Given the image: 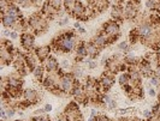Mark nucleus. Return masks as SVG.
<instances>
[{"mask_svg": "<svg viewBox=\"0 0 160 121\" xmlns=\"http://www.w3.org/2000/svg\"><path fill=\"white\" fill-rule=\"evenodd\" d=\"M15 121H23V120H15Z\"/></svg>", "mask_w": 160, "mask_h": 121, "instance_id": "obj_52", "label": "nucleus"}, {"mask_svg": "<svg viewBox=\"0 0 160 121\" xmlns=\"http://www.w3.org/2000/svg\"><path fill=\"white\" fill-rule=\"evenodd\" d=\"M138 40H140V36H138L136 28H135V29H132V30L130 31V34H129V41H130L131 44H135Z\"/></svg>", "mask_w": 160, "mask_h": 121, "instance_id": "obj_27", "label": "nucleus"}, {"mask_svg": "<svg viewBox=\"0 0 160 121\" xmlns=\"http://www.w3.org/2000/svg\"><path fill=\"white\" fill-rule=\"evenodd\" d=\"M154 74H155V76L160 79V65L155 68V70H154Z\"/></svg>", "mask_w": 160, "mask_h": 121, "instance_id": "obj_43", "label": "nucleus"}, {"mask_svg": "<svg viewBox=\"0 0 160 121\" xmlns=\"http://www.w3.org/2000/svg\"><path fill=\"white\" fill-rule=\"evenodd\" d=\"M45 114H46L45 108H42V109H38V110H35V112H34V115H45Z\"/></svg>", "mask_w": 160, "mask_h": 121, "instance_id": "obj_40", "label": "nucleus"}, {"mask_svg": "<svg viewBox=\"0 0 160 121\" xmlns=\"http://www.w3.org/2000/svg\"><path fill=\"white\" fill-rule=\"evenodd\" d=\"M148 94H149V96H151V97H155L157 95H158V92L155 91V89H154V88L148 89Z\"/></svg>", "mask_w": 160, "mask_h": 121, "instance_id": "obj_38", "label": "nucleus"}, {"mask_svg": "<svg viewBox=\"0 0 160 121\" xmlns=\"http://www.w3.org/2000/svg\"><path fill=\"white\" fill-rule=\"evenodd\" d=\"M10 39H11V40H17V39H18V31L12 30V31H11V35H10Z\"/></svg>", "mask_w": 160, "mask_h": 121, "instance_id": "obj_37", "label": "nucleus"}, {"mask_svg": "<svg viewBox=\"0 0 160 121\" xmlns=\"http://www.w3.org/2000/svg\"><path fill=\"white\" fill-rule=\"evenodd\" d=\"M157 96H158V100H159V102H160V86H159V91H158V95H157Z\"/></svg>", "mask_w": 160, "mask_h": 121, "instance_id": "obj_48", "label": "nucleus"}, {"mask_svg": "<svg viewBox=\"0 0 160 121\" xmlns=\"http://www.w3.org/2000/svg\"><path fill=\"white\" fill-rule=\"evenodd\" d=\"M76 81H77V79L75 78V76L71 72H64V74L59 79L58 88L64 94V96L71 95L72 90H73L75 85H76Z\"/></svg>", "mask_w": 160, "mask_h": 121, "instance_id": "obj_3", "label": "nucleus"}, {"mask_svg": "<svg viewBox=\"0 0 160 121\" xmlns=\"http://www.w3.org/2000/svg\"><path fill=\"white\" fill-rule=\"evenodd\" d=\"M43 108H45V110H46V113H49V112L52 110V108H53V107H52V105H49V103H48V105H45V107H43Z\"/></svg>", "mask_w": 160, "mask_h": 121, "instance_id": "obj_42", "label": "nucleus"}, {"mask_svg": "<svg viewBox=\"0 0 160 121\" xmlns=\"http://www.w3.org/2000/svg\"><path fill=\"white\" fill-rule=\"evenodd\" d=\"M90 116H92V118H96V116H98V110H96V109H92Z\"/></svg>", "mask_w": 160, "mask_h": 121, "instance_id": "obj_44", "label": "nucleus"}, {"mask_svg": "<svg viewBox=\"0 0 160 121\" xmlns=\"http://www.w3.org/2000/svg\"><path fill=\"white\" fill-rule=\"evenodd\" d=\"M107 107H108V109L110 110H113V109H116L117 108V102H116V100H111L108 103H107Z\"/></svg>", "mask_w": 160, "mask_h": 121, "instance_id": "obj_34", "label": "nucleus"}, {"mask_svg": "<svg viewBox=\"0 0 160 121\" xmlns=\"http://www.w3.org/2000/svg\"><path fill=\"white\" fill-rule=\"evenodd\" d=\"M41 121H51V120H49V118H48V116H46L43 120H41Z\"/></svg>", "mask_w": 160, "mask_h": 121, "instance_id": "obj_49", "label": "nucleus"}, {"mask_svg": "<svg viewBox=\"0 0 160 121\" xmlns=\"http://www.w3.org/2000/svg\"><path fill=\"white\" fill-rule=\"evenodd\" d=\"M41 13L43 15V16L47 18L48 21H51V19H54L57 16H59V11L54 8L48 1H45L43 4H42V7H41Z\"/></svg>", "mask_w": 160, "mask_h": 121, "instance_id": "obj_11", "label": "nucleus"}, {"mask_svg": "<svg viewBox=\"0 0 160 121\" xmlns=\"http://www.w3.org/2000/svg\"><path fill=\"white\" fill-rule=\"evenodd\" d=\"M32 73V76H34V78H35V79L42 81L43 77H45L46 71H45V68H43V66H42V65H39V66H38V67H36Z\"/></svg>", "mask_w": 160, "mask_h": 121, "instance_id": "obj_23", "label": "nucleus"}, {"mask_svg": "<svg viewBox=\"0 0 160 121\" xmlns=\"http://www.w3.org/2000/svg\"><path fill=\"white\" fill-rule=\"evenodd\" d=\"M38 1H40V0H32V2L35 4V2H38Z\"/></svg>", "mask_w": 160, "mask_h": 121, "instance_id": "obj_51", "label": "nucleus"}, {"mask_svg": "<svg viewBox=\"0 0 160 121\" xmlns=\"http://www.w3.org/2000/svg\"><path fill=\"white\" fill-rule=\"evenodd\" d=\"M35 52V55L39 59L40 63H43L46 59H47L49 55H51V50H52V47L51 46H41V47H38V48L34 49Z\"/></svg>", "mask_w": 160, "mask_h": 121, "instance_id": "obj_15", "label": "nucleus"}, {"mask_svg": "<svg viewBox=\"0 0 160 121\" xmlns=\"http://www.w3.org/2000/svg\"><path fill=\"white\" fill-rule=\"evenodd\" d=\"M86 8H87V6L83 2H81L80 0H76V4H75V6L72 8V12L70 15L75 18H77V21H81L84 12H86Z\"/></svg>", "mask_w": 160, "mask_h": 121, "instance_id": "obj_16", "label": "nucleus"}, {"mask_svg": "<svg viewBox=\"0 0 160 121\" xmlns=\"http://www.w3.org/2000/svg\"><path fill=\"white\" fill-rule=\"evenodd\" d=\"M137 67H138L140 72L142 74V77H144V78H151L153 74H154V68H153L151 63L146 58L140 60V63L137 64Z\"/></svg>", "mask_w": 160, "mask_h": 121, "instance_id": "obj_8", "label": "nucleus"}, {"mask_svg": "<svg viewBox=\"0 0 160 121\" xmlns=\"http://www.w3.org/2000/svg\"><path fill=\"white\" fill-rule=\"evenodd\" d=\"M118 83H119L120 86H124V85H127V84H130V83H131V79H130L129 72L122 73L119 76V78H118Z\"/></svg>", "mask_w": 160, "mask_h": 121, "instance_id": "obj_24", "label": "nucleus"}, {"mask_svg": "<svg viewBox=\"0 0 160 121\" xmlns=\"http://www.w3.org/2000/svg\"><path fill=\"white\" fill-rule=\"evenodd\" d=\"M78 43H80V41H78L76 32L73 30H69V31H63L62 34H59L56 39H53L51 47L56 52L71 53L72 50L76 49Z\"/></svg>", "mask_w": 160, "mask_h": 121, "instance_id": "obj_1", "label": "nucleus"}, {"mask_svg": "<svg viewBox=\"0 0 160 121\" xmlns=\"http://www.w3.org/2000/svg\"><path fill=\"white\" fill-rule=\"evenodd\" d=\"M87 1L89 2V5H92V4H94V2H95V1H98V0H87Z\"/></svg>", "mask_w": 160, "mask_h": 121, "instance_id": "obj_47", "label": "nucleus"}, {"mask_svg": "<svg viewBox=\"0 0 160 121\" xmlns=\"http://www.w3.org/2000/svg\"><path fill=\"white\" fill-rule=\"evenodd\" d=\"M60 67L64 68V70H68V68H71V65H70V63H69L68 60H63V61L60 63Z\"/></svg>", "mask_w": 160, "mask_h": 121, "instance_id": "obj_35", "label": "nucleus"}, {"mask_svg": "<svg viewBox=\"0 0 160 121\" xmlns=\"http://www.w3.org/2000/svg\"><path fill=\"white\" fill-rule=\"evenodd\" d=\"M8 1H10V2H15V4H16V0H8Z\"/></svg>", "mask_w": 160, "mask_h": 121, "instance_id": "obj_50", "label": "nucleus"}, {"mask_svg": "<svg viewBox=\"0 0 160 121\" xmlns=\"http://www.w3.org/2000/svg\"><path fill=\"white\" fill-rule=\"evenodd\" d=\"M160 0H146V7L151 11H157Z\"/></svg>", "mask_w": 160, "mask_h": 121, "instance_id": "obj_26", "label": "nucleus"}, {"mask_svg": "<svg viewBox=\"0 0 160 121\" xmlns=\"http://www.w3.org/2000/svg\"><path fill=\"white\" fill-rule=\"evenodd\" d=\"M149 79H151V81H149V83L152 84L154 88H159V86H160V79L157 77V76H155V74H153Z\"/></svg>", "mask_w": 160, "mask_h": 121, "instance_id": "obj_31", "label": "nucleus"}, {"mask_svg": "<svg viewBox=\"0 0 160 121\" xmlns=\"http://www.w3.org/2000/svg\"><path fill=\"white\" fill-rule=\"evenodd\" d=\"M75 4H76V0H63V7H64L65 12L71 13Z\"/></svg>", "mask_w": 160, "mask_h": 121, "instance_id": "obj_25", "label": "nucleus"}, {"mask_svg": "<svg viewBox=\"0 0 160 121\" xmlns=\"http://www.w3.org/2000/svg\"><path fill=\"white\" fill-rule=\"evenodd\" d=\"M114 84V77H113V73L111 72H104L101 74L100 79H99V84H98V89L99 92H104L106 94L108 90L112 88V85Z\"/></svg>", "mask_w": 160, "mask_h": 121, "instance_id": "obj_6", "label": "nucleus"}, {"mask_svg": "<svg viewBox=\"0 0 160 121\" xmlns=\"http://www.w3.org/2000/svg\"><path fill=\"white\" fill-rule=\"evenodd\" d=\"M77 32H78V34H86V29H84V28H82V26H81L80 29H77Z\"/></svg>", "mask_w": 160, "mask_h": 121, "instance_id": "obj_45", "label": "nucleus"}, {"mask_svg": "<svg viewBox=\"0 0 160 121\" xmlns=\"http://www.w3.org/2000/svg\"><path fill=\"white\" fill-rule=\"evenodd\" d=\"M42 66H43L45 71L47 73H54L59 71V66H60V65H59L58 60L56 59V57L49 55V57L42 63Z\"/></svg>", "mask_w": 160, "mask_h": 121, "instance_id": "obj_10", "label": "nucleus"}, {"mask_svg": "<svg viewBox=\"0 0 160 121\" xmlns=\"http://www.w3.org/2000/svg\"><path fill=\"white\" fill-rule=\"evenodd\" d=\"M63 114L65 116V121H83L82 114L78 109V105L76 101L66 105L65 112Z\"/></svg>", "mask_w": 160, "mask_h": 121, "instance_id": "obj_5", "label": "nucleus"}, {"mask_svg": "<svg viewBox=\"0 0 160 121\" xmlns=\"http://www.w3.org/2000/svg\"><path fill=\"white\" fill-rule=\"evenodd\" d=\"M21 46L25 52H32L35 46V35L29 31L21 34Z\"/></svg>", "mask_w": 160, "mask_h": 121, "instance_id": "obj_7", "label": "nucleus"}, {"mask_svg": "<svg viewBox=\"0 0 160 121\" xmlns=\"http://www.w3.org/2000/svg\"><path fill=\"white\" fill-rule=\"evenodd\" d=\"M92 42H93L99 49H104L105 47H107V46L111 43V42H110V37H108L102 30L96 34L95 36L93 37Z\"/></svg>", "mask_w": 160, "mask_h": 121, "instance_id": "obj_9", "label": "nucleus"}, {"mask_svg": "<svg viewBox=\"0 0 160 121\" xmlns=\"http://www.w3.org/2000/svg\"><path fill=\"white\" fill-rule=\"evenodd\" d=\"M24 59H25V64H27L29 72H32L39 66V63H40L34 52H25L24 53Z\"/></svg>", "mask_w": 160, "mask_h": 121, "instance_id": "obj_12", "label": "nucleus"}, {"mask_svg": "<svg viewBox=\"0 0 160 121\" xmlns=\"http://www.w3.org/2000/svg\"><path fill=\"white\" fill-rule=\"evenodd\" d=\"M5 13L8 15V16L13 17V18H16V19H18V21H22V19H23V15H22L21 10H19V7H18V5L15 4V2L11 4V5L8 6V8L6 10Z\"/></svg>", "mask_w": 160, "mask_h": 121, "instance_id": "obj_20", "label": "nucleus"}, {"mask_svg": "<svg viewBox=\"0 0 160 121\" xmlns=\"http://www.w3.org/2000/svg\"><path fill=\"white\" fill-rule=\"evenodd\" d=\"M11 31H12L11 29H8V28H5V29H4V31H2V36H4V37H8V39H10Z\"/></svg>", "mask_w": 160, "mask_h": 121, "instance_id": "obj_36", "label": "nucleus"}, {"mask_svg": "<svg viewBox=\"0 0 160 121\" xmlns=\"http://www.w3.org/2000/svg\"><path fill=\"white\" fill-rule=\"evenodd\" d=\"M53 121H65L64 114H62V115H57V118H54Z\"/></svg>", "mask_w": 160, "mask_h": 121, "instance_id": "obj_41", "label": "nucleus"}, {"mask_svg": "<svg viewBox=\"0 0 160 121\" xmlns=\"http://www.w3.org/2000/svg\"><path fill=\"white\" fill-rule=\"evenodd\" d=\"M72 74L75 76V78L78 81V79H81L82 77H83V70L81 68V67H78V66H75V67H72Z\"/></svg>", "mask_w": 160, "mask_h": 121, "instance_id": "obj_29", "label": "nucleus"}, {"mask_svg": "<svg viewBox=\"0 0 160 121\" xmlns=\"http://www.w3.org/2000/svg\"><path fill=\"white\" fill-rule=\"evenodd\" d=\"M87 50H88V58H90V59H95V58L99 55V52H100L101 49L98 48L95 44L90 41V42L87 43Z\"/></svg>", "mask_w": 160, "mask_h": 121, "instance_id": "obj_22", "label": "nucleus"}, {"mask_svg": "<svg viewBox=\"0 0 160 121\" xmlns=\"http://www.w3.org/2000/svg\"><path fill=\"white\" fill-rule=\"evenodd\" d=\"M89 6H92V7L94 8L96 11V13L98 12H102L108 6V0H98V1H95L94 4H92Z\"/></svg>", "mask_w": 160, "mask_h": 121, "instance_id": "obj_21", "label": "nucleus"}, {"mask_svg": "<svg viewBox=\"0 0 160 121\" xmlns=\"http://www.w3.org/2000/svg\"><path fill=\"white\" fill-rule=\"evenodd\" d=\"M1 22H2L4 28H8V29L13 30L15 26H16V24L19 22V21L16 19V18H13V17L8 16V15H6V13H4V15H1Z\"/></svg>", "mask_w": 160, "mask_h": 121, "instance_id": "obj_19", "label": "nucleus"}, {"mask_svg": "<svg viewBox=\"0 0 160 121\" xmlns=\"http://www.w3.org/2000/svg\"><path fill=\"white\" fill-rule=\"evenodd\" d=\"M111 18L113 21L120 23L122 21H124V13H123V7L120 5H113L111 8Z\"/></svg>", "mask_w": 160, "mask_h": 121, "instance_id": "obj_18", "label": "nucleus"}, {"mask_svg": "<svg viewBox=\"0 0 160 121\" xmlns=\"http://www.w3.org/2000/svg\"><path fill=\"white\" fill-rule=\"evenodd\" d=\"M16 4L18 6H21V7H24V8H29L32 6V0H16Z\"/></svg>", "mask_w": 160, "mask_h": 121, "instance_id": "obj_28", "label": "nucleus"}, {"mask_svg": "<svg viewBox=\"0 0 160 121\" xmlns=\"http://www.w3.org/2000/svg\"><path fill=\"white\" fill-rule=\"evenodd\" d=\"M101 30L110 37V42L111 43H113V41H116L120 36V25L118 22H116L113 19L106 22L102 25V29Z\"/></svg>", "mask_w": 160, "mask_h": 121, "instance_id": "obj_4", "label": "nucleus"}, {"mask_svg": "<svg viewBox=\"0 0 160 121\" xmlns=\"http://www.w3.org/2000/svg\"><path fill=\"white\" fill-rule=\"evenodd\" d=\"M73 28H75V29H80V28H81V23H80V22H76V23L73 24Z\"/></svg>", "mask_w": 160, "mask_h": 121, "instance_id": "obj_46", "label": "nucleus"}, {"mask_svg": "<svg viewBox=\"0 0 160 121\" xmlns=\"http://www.w3.org/2000/svg\"><path fill=\"white\" fill-rule=\"evenodd\" d=\"M69 16H64L62 19H59V22H58V24L60 25V26H64V25H66L68 23H69Z\"/></svg>", "mask_w": 160, "mask_h": 121, "instance_id": "obj_32", "label": "nucleus"}, {"mask_svg": "<svg viewBox=\"0 0 160 121\" xmlns=\"http://www.w3.org/2000/svg\"><path fill=\"white\" fill-rule=\"evenodd\" d=\"M75 52H76V58H75L76 63H77V61H82V60H84L86 58L88 57L87 42H84V41H80V43H78V46L76 47Z\"/></svg>", "mask_w": 160, "mask_h": 121, "instance_id": "obj_14", "label": "nucleus"}, {"mask_svg": "<svg viewBox=\"0 0 160 121\" xmlns=\"http://www.w3.org/2000/svg\"><path fill=\"white\" fill-rule=\"evenodd\" d=\"M143 116L146 119H149V118H152L153 114H152V110H143Z\"/></svg>", "mask_w": 160, "mask_h": 121, "instance_id": "obj_39", "label": "nucleus"}, {"mask_svg": "<svg viewBox=\"0 0 160 121\" xmlns=\"http://www.w3.org/2000/svg\"><path fill=\"white\" fill-rule=\"evenodd\" d=\"M28 25L32 31L42 34L48 29V19L42 13H34L28 18Z\"/></svg>", "mask_w": 160, "mask_h": 121, "instance_id": "obj_2", "label": "nucleus"}, {"mask_svg": "<svg viewBox=\"0 0 160 121\" xmlns=\"http://www.w3.org/2000/svg\"><path fill=\"white\" fill-rule=\"evenodd\" d=\"M47 1L53 7L57 8L58 11H60L62 7H63V0H47Z\"/></svg>", "mask_w": 160, "mask_h": 121, "instance_id": "obj_30", "label": "nucleus"}, {"mask_svg": "<svg viewBox=\"0 0 160 121\" xmlns=\"http://www.w3.org/2000/svg\"><path fill=\"white\" fill-rule=\"evenodd\" d=\"M86 63L88 64V67L90 68V70H93V68H95L96 67V61L94 60V59H90V58H89Z\"/></svg>", "mask_w": 160, "mask_h": 121, "instance_id": "obj_33", "label": "nucleus"}, {"mask_svg": "<svg viewBox=\"0 0 160 121\" xmlns=\"http://www.w3.org/2000/svg\"><path fill=\"white\" fill-rule=\"evenodd\" d=\"M8 86H13V88H22L23 85V79H22V76L19 73H13L11 76H8L6 78Z\"/></svg>", "mask_w": 160, "mask_h": 121, "instance_id": "obj_17", "label": "nucleus"}, {"mask_svg": "<svg viewBox=\"0 0 160 121\" xmlns=\"http://www.w3.org/2000/svg\"><path fill=\"white\" fill-rule=\"evenodd\" d=\"M23 100L27 102H29L30 105H36L38 102H40V95L36 90L34 89H25L23 91Z\"/></svg>", "mask_w": 160, "mask_h": 121, "instance_id": "obj_13", "label": "nucleus"}]
</instances>
